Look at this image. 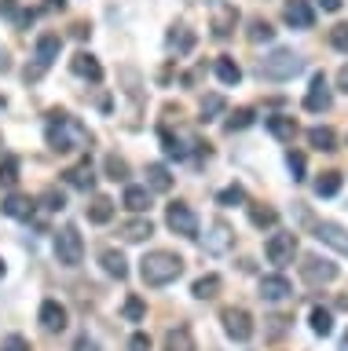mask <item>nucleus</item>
I'll return each mask as SVG.
<instances>
[{"mask_svg":"<svg viewBox=\"0 0 348 351\" xmlns=\"http://www.w3.org/2000/svg\"><path fill=\"white\" fill-rule=\"evenodd\" d=\"M45 139H48V147L56 150V154H73V150H84L92 143L89 128H84L78 117L62 114V110H51V114H48Z\"/></svg>","mask_w":348,"mask_h":351,"instance_id":"obj_1","label":"nucleus"},{"mask_svg":"<svg viewBox=\"0 0 348 351\" xmlns=\"http://www.w3.org/2000/svg\"><path fill=\"white\" fill-rule=\"evenodd\" d=\"M180 274H183V256H176V252H169V249H154L139 260V278H143V285H150V289L176 282Z\"/></svg>","mask_w":348,"mask_h":351,"instance_id":"obj_2","label":"nucleus"},{"mask_svg":"<svg viewBox=\"0 0 348 351\" xmlns=\"http://www.w3.org/2000/svg\"><path fill=\"white\" fill-rule=\"evenodd\" d=\"M260 77H264V81H293V77H297L301 70H304V59L293 48H275L271 55H264V59H260Z\"/></svg>","mask_w":348,"mask_h":351,"instance_id":"obj_3","label":"nucleus"},{"mask_svg":"<svg viewBox=\"0 0 348 351\" xmlns=\"http://www.w3.org/2000/svg\"><path fill=\"white\" fill-rule=\"evenodd\" d=\"M59 51H62V37H59V33H40L37 44H34V59H37V62L26 70V81H37V77L59 59Z\"/></svg>","mask_w":348,"mask_h":351,"instance_id":"obj_4","label":"nucleus"},{"mask_svg":"<svg viewBox=\"0 0 348 351\" xmlns=\"http://www.w3.org/2000/svg\"><path fill=\"white\" fill-rule=\"evenodd\" d=\"M56 260L62 267H78L84 260V238H81L78 227H62L56 234Z\"/></svg>","mask_w":348,"mask_h":351,"instance_id":"obj_5","label":"nucleus"},{"mask_svg":"<svg viewBox=\"0 0 348 351\" xmlns=\"http://www.w3.org/2000/svg\"><path fill=\"white\" fill-rule=\"evenodd\" d=\"M264 256H268V263H275V267H290L293 256H297V234H293V230L271 234L264 241Z\"/></svg>","mask_w":348,"mask_h":351,"instance_id":"obj_6","label":"nucleus"},{"mask_svg":"<svg viewBox=\"0 0 348 351\" xmlns=\"http://www.w3.org/2000/svg\"><path fill=\"white\" fill-rule=\"evenodd\" d=\"M161 147H165L169 158H176V161H187L191 154H202V139L198 136H183V132H169V128H161Z\"/></svg>","mask_w":348,"mask_h":351,"instance_id":"obj_7","label":"nucleus"},{"mask_svg":"<svg viewBox=\"0 0 348 351\" xmlns=\"http://www.w3.org/2000/svg\"><path fill=\"white\" fill-rule=\"evenodd\" d=\"M165 223L172 234H180V238H198V216L191 213V205H183V202H172L165 208Z\"/></svg>","mask_w":348,"mask_h":351,"instance_id":"obj_8","label":"nucleus"},{"mask_svg":"<svg viewBox=\"0 0 348 351\" xmlns=\"http://www.w3.org/2000/svg\"><path fill=\"white\" fill-rule=\"evenodd\" d=\"M301 278L308 282V285H330L337 278V263H330L326 256H304L301 260Z\"/></svg>","mask_w":348,"mask_h":351,"instance_id":"obj_9","label":"nucleus"},{"mask_svg":"<svg viewBox=\"0 0 348 351\" xmlns=\"http://www.w3.org/2000/svg\"><path fill=\"white\" fill-rule=\"evenodd\" d=\"M220 322H224V333L231 337V340H238V344L253 337V318H249L246 307H224Z\"/></svg>","mask_w":348,"mask_h":351,"instance_id":"obj_10","label":"nucleus"},{"mask_svg":"<svg viewBox=\"0 0 348 351\" xmlns=\"http://www.w3.org/2000/svg\"><path fill=\"white\" fill-rule=\"evenodd\" d=\"M330 103H334V95H330V84H326V73H315L308 84V95H304V110L323 114V110H330Z\"/></svg>","mask_w":348,"mask_h":351,"instance_id":"obj_11","label":"nucleus"},{"mask_svg":"<svg viewBox=\"0 0 348 351\" xmlns=\"http://www.w3.org/2000/svg\"><path fill=\"white\" fill-rule=\"evenodd\" d=\"M315 238H319L323 245H330L334 252L348 256V230H345L341 223H334V219H323V223H315Z\"/></svg>","mask_w":348,"mask_h":351,"instance_id":"obj_12","label":"nucleus"},{"mask_svg":"<svg viewBox=\"0 0 348 351\" xmlns=\"http://www.w3.org/2000/svg\"><path fill=\"white\" fill-rule=\"evenodd\" d=\"M282 19H286V26L293 29H312L315 26V11L308 0H286L282 4Z\"/></svg>","mask_w":348,"mask_h":351,"instance_id":"obj_13","label":"nucleus"},{"mask_svg":"<svg viewBox=\"0 0 348 351\" xmlns=\"http://www.w3.org/2000/svg\"><path fill=\"white\" fill-rule=\"evenodd\" d=\"M37 318H40V329H45V333H62L67 322H70L67 307H62L59 300H45V304H40V311H37Z\"/></svg>","mask_w":348,"mask_h":351,"instance_id":"obj_14","label":"nucleus"},{"mask_svg":"<svg viewBox=\"0 0 348 351\" xmlns=\"http://www.w3.org/2000/svg\"><path fill=\"white\" fill-rule=\"evenodd\" d=\"M231 241H235L231 227H227L224 219H213V223H209V234H205V252H213V256H220V252H227V249H231Z\"/></svg>","mask_w":348,"mask_h":351,"instance_id":"obj_15","label":"nucleus"},{"mask_svg":"<svg viewBox=\"0 0 348 351\" xmlns=\"http://www.w3.org/2000/svg\"><path fill=\"white\" fill-rule=\"evenodd\" d=\"M62 180H67L73 191H92L95 186V172H92V161L89 158H81L78 165H70L67 172H62Z\"/></svg>","mask_w":348,"mask_h":351,"instance_id":"obj_16","label":"nucleus"},{"mask_svg":"<svg viewBox=\"0 0 348 351\" xmlns=\"http://www.w3.org/2000/svg\"><path fill=\"white\" fill-rule=\"evenodd\" d=\"M70 70L78 73V77H84V81H92V84H100L103 81V66H100V59L95 55H89V51H78L70 59Z\"/></svg>","mask_w":348,"mask_h":351,"instance_id":"obj_17","label":"nucleus"},{"mask_svg":"<svg viewBox=\"0 0 348 351\" xmlns=\"http://www.w3.org/2000/svg\"><path fill=\"white\" fill-rule=\"evenodd\" d=\"M117 234H121V241H128V245H136V241H147L154 234V223H150L147 216H136V219H125V223L117 227Z\"/></svg>","mask_w":348,"mask_h":351,"instance_id":"obj_18","label":"nucleus"},{"mask_svg":"<svg viewBox=\"0 0 348 351\" xmlns=\"http://www.w3.org/2000/svg\"><path fill=\"white\" fill-rule=\"evenodd\" d=\"M34 208H37V202H34V197H26V194H8L4 202H0V213L12 216V219H30V216H34Z\"/></svg>","mask_w":348,"mask_h":351,"instance_id":"obj_19","label":"nucleus"},{"mask_svg":"<svg viewBox=\"0 0 348 351\" xmlns=\"http://www.w3.org/2000/svg\"><path fill=\"white\" fill-rule=\"evenodd\" d=\"M290 293H293V285L282 278V274H264V278H260V296H264V300H271V304L286 300Z\"/></svg>","mask_w":348,"mask_h":351,"instance_id":"obj_20","label":"nucleus"},{"mask_svg":"<svg viewBox=\"0 0 348 351\" xmlns=\"http://www.w3.org/2000/svg\"><path fill=\"white\" fill-rule=\"evenodd\" d=\"M235 22H238V11H235L231 4H216V15H213V37H216V40L231 37Z\"/></svg>","mask_w":348,"mask_h":351,"instance_id":"obj_21","label":"nucleus"},{"mask_svg":"<svg viewBox=\"0 0 348 351\" xmlns=\"http://www.w3.org/2000/svg\"><path fill=\"white\" fill-rule=\"evenodd\" d=\"M121 205L128 208V213L143 216L147 208H150V191H147V186H136V183H128V186H125V197H121Z\"/></svg>","mask_w":348,"mask_h":351,"instance_id":"obj_22","label":"nucleus"},{"mask_svg":"<svg viewBox=\"0 0 348 351\" xmlns=\"http://www.w3.org/2000/svg\"><path fill=\"white\" fill-rule=\"evenodd\" d=\"M264 125H268L271 136L282 139V143H293V136H297V121L286 117V114H271V117H264Z\"/></svg>","mask_w":348,"mask_h":351,"instance_id":"obj_23","label":"nucleus"},{"mask_svg":"<svg viewBox=\"0 0 348 351\" xmlns=\"http://www.w3.org/2000/svg\"><path fill=\"white\" fill-rule=\"evenodd\" d=\"M213 70H216V81H220V84H227V88L242 81V66H238V62L231 59V55H220Z\"/></svg>","mask_w":348,"mask_h":351,"instance_id":"obj_24","label":"nucleus"},{"mask_svg":"<svg viewBox=\"0 0 348 351\" xmlns=\"http://www.w3.org/2000/svg\"><path fill=\"white\" fill-rule=\"evenodd\" d=\"M308 143H312L315 150L330 154V150H337V132L326 128V125H315V128H308Z\"/></svg>","mask_w":348,"mask_h":351,"instance_id":"obj_25","label":"nucleus"},{"mask_svg":"<svg viewBox=\"0 0 348 351\" xmlns=\"http://www.w3.org/2000/svg\"><path fill=\"white\" fill-rule=\"evenodd\" d=\"M165 351H198V348H194L191 329H187V326L169 329V333H165Z\"/></svg>","mask_w":348,"mask_h":351,"instance_id":"obj_26","label":"nucleus"},{"mask_svg":"<svg viewBox=\"0 0 348 351\" xmlns=\"http://www.w3.org/2000/svg\"><path fill=\"white\" fill-rule=\"evenodd\" d=\"M100 263H103V271L111 274V278H117V282L128 278V263H125V256L117 249H106L103 256H100Z\"/></svg>","mask_w":348,"mask_h":351,"instance_id":"obj_27","label":"nucleus"},{"mask_svg":"<svg viewBox=\"0 0 348 351\" xmlns=\"http://www.w3.org/2000/svg\"><path fill=\"white\" fill-rule=\"evenodd\" d=\"M111 219H114V202L103 194H95L92 205H89V223H111Z\"/></svg>","mask_w":348,"mask_h":351,"instance_id":"obj_28","label":"nucleus"},{"mask_svg":"<svg viewBox=\"0 0 348 351\" xmlns=\"http://www.w3.org/2000/svg\"><path fill=\"white\" fill-rule=\"evenodd\" d=\"M220 285H224V278H220V274H202V278L191 285V293L198 296V300H213V296L220 293Z\"/></svg>","mask_w":348,"mask_h":351,"instance_id":"obj_29","label":"nucleus"},{"mask_svg":"<svg viewBox=\"0 0 348 351\" xmlns=\"http://www.w3.org/2000/svg\"><path fill=\"white\" fill-rule=\"evenodd\" d=\"M172 186V172L165 165H147V191H169Z\"/></svg>","mask_w":348,"mask_h":351,"instance_id":"obj_30","label":"nucleus"},{"mask_svg":"<svg viewBox=\"0 0 348 351\" xmlns=\"http://www.w3.org/2000/svg\"><path fill=\"white\" fill-rule=\"evenodd\" d=\"M249 223L260 227V230L275 227L279 223V213H275V208H268V205H249Z\"/></svg>","mask_w":348,"mask_h":351,"instance_id":"obj_31","label":"nucleus"},{"mask_svg":"<svg viewBox=\"0 0 348 351\" xmlns=\"http://www.w3.org/2000/svg\"><path fill=\"white\" fill-rule=\"evenodd\" d=\"M103 169H106V180H114V183H125L128 180V161L117 158V154H106Z\"/></svg>","mask_w":348,"mask_h":351,"instance_id":"obj_32","label":"nucleus"},{"mask_svg":"<svg viewBox=\"0 0 348 351\" xmlns=\"http://www.w3.org/2000/svg\"><path fill=\"white\" fill-rule=\"evenodd\" d=\"M337 191H341V172H323L319 176V180H315V194H319V197H334Z\"/></svg>","mask_w":348,"mask_h":351,"instance_id":"obj_33","label":"nucleus"},{"mask_svg":"<svg viewBox=\"0 0 348 351\" xmlns=\"http://www.w3.org/2000/svg\"><path fill=\"white\" fill-rule=\"evenodd\" d=\"M308 318H312V329H315L319 337H330V333H334V315L326 311V307H312Z\"/></svg>","mask_w":348,"mask_h":351,"instance_id":"obj_34","label":"nucleus"},{"mask_svg":"<svg viewBox=\"0 0 348 351\" xmlns=\"http://www.w3.org/2000/svg\"><path fill=\"white\" fill-rule=\"evenodd\" d=\"M249 44H268L271 37H275V29H271V22H264V19H253L249 22Z\"/></svg>","mask_w":348,"mask_h":351,"instance_id":"obj_35","label":"nucleus"},{"mask_svg":"<svg viewBox=\"0 0 348 351\" xmlns=\"http://www.w3.org/2000/svg\"><path fill=\"white\" fill-rule=\"evenodd\" d=\"M15 183H19V158L8 154V158L0 161V186H15Z\"/></svg>","mask_w":348,"mask_h":351,"instance_id":"obj_36","label":"nucleus"},{"mask_svg":"<svg viewBox=\"0 0 348 351\" xmlns=\"http://www.w3.org/2000/svg\"><path fill=\"white\" fill-rule=\"evenodd\" d=\"M249 125H253V110L242 106V110H235V114L224 121V132H242V128H249Z\"/></svg>","mask_w":348,"mask_h":351,"instance_id":"obj_37","label":"nucleus"},{"mask_svg":"<svg viewBox=\"0 0 348 351\" xmlns=\"http://www.w3.org/2000/svg\"><path fill=\"white\" fill-rule=\"evenodd\" d=\"M121 315L128 318V322H143V318H147V304L139 300V296H128V300L121 304Z\"/></svg>","mask_w":348,"mask_h":351,"instance_id":"obj_38","label":"nucleus"},{"mask_svg":"<svg viewBox=\"0 0 348 351\" xmlns=\"http://www.w3.org/2000/svg\"><path fill=\"white\" fill-rule=\"evenodd\" d=\"M165 44H169V48H176V51H191V48H194V37H191V33L183 29V26H176V29L169 33Z\"/></svg>","mask_w":348,"mask_h":351,"instance_id":"obj_39","label":"nucleus"},{"mask_svg":"<svg viewBox=\"0 0 348 351\" xmlns=\"http://www.w3.org/2000/svg\"><path fill=\"white\" fill-rule=\"evenodd\" d=\"M40 205H45L48 213H62V208H67V197H62V191H56V186H48V191L40 194Z\"/></svg>","mask_w":348,"mask_h":351,"instance_id":"obj_40","label":"nucleus"},{"mask_svg":"<svg viewBox=\"0 0 348 351\" xmlns=\"http://www.w3.org/2000/svg\"><path fill=\"white\" fill-rule=\"evenodd\" d=\"M216 202H220V205H242L246 202V191L238 183H231V186H224V191L216 194Z\"/></svg>","mask_w":348,"mask_h":351,"instance_id":"obj_41","label":"nucleus"},{"mask_svg":"<svg viewBox=\"0 0 348 351\" xmlns=\"http://www.w3.org/2000/svg\"><path fill=\"white\" fill-rule=\"evenodd\" d=\"M216 114H224V95H205L202 99V121H213Z\"/></svg>","mask_w":348,"mask_h":351,"instance_id":"obj_42","label":"nucleus"},{"mask_svg":"<svg viewBox=\"0 0 348 351\" xmlns=\"http://www.w3.org/2000/svg\"><path fill=\"white\" fill-rule=\"evenodd\" d=\"M286 169H290V176H293V183H301V180H304V154L290 150V154H286Z\"/></svg>","mask_w":348,"mask_h":351,"instance_id":"obj_43","label":"nucleus"},{"mask_svg":"<svg viewBox=\"0 0 348 351\" xmlns=\"http://www.w3.org/2000/svg\"><path fill=\"white\" fill-rule=\"evenodd\" d=\"M330 44L337 51H348V22H337V26L330 29Z\"/></svg>","mask_w":348,"mask_h":351,"instance_id":"obj_44","label":"nucleus"},{"mask_svg":"<svg viewBox=\"0 0 348 351\" xmlns=\"http://www.w3.org/2000/svg\"><path fill=\"white\" fill-rule=\"evenodd\" d=\"M0 351H30V340H26V337H19V333H12V337H4Z\"/></svg>","mask_w":348,"mask_h":351,"instance_id":"obj_45","label":"nucleus"},{"mask_svg":"<svg viewBox=\"0 0 348 351\" xmlns=\"http://www.w3.org/2000/svg\"><path fill=\"white\" fill-rule=\"evenodd\" d=\"M128 351H150V337L147 333H132L128 337Z\"/></svg>","mask_w":348,"mask_h":351,"instance_id":"obj_46","label":"nucleus"},{"mask_svg":"<svg viewBox=\"0 0 348 351\" xmlns=\"http://www.w3.org/2000/svg\"><path fill=\"white\" fill-rule=\"evenodd\" d=\"M0 15H4V19H15V22H19V15H23V11H19V4H15V0H0Z\"/></svg>","mask_w":348,"mask_h":351,"instance_id":"obj_47","label":"nucleus"},{"mask_svg":"<svg viewBox=\"0 0 348 351\" xmlns=\"http://www.w3.org/2000/svg\"><path fill=\"white\" fill-rule=\"evenodd\" d=\"M73 351H100V348H95V340L89 333H81L78 340H73Z\"/></svg>","mask_w":348,"mask_h":351,"instance_id":"obj_48","label":"nucleus"},{"mask_svg":"<svg viewBox=\"0 0 348 351\" xmlns=\"http://www.w3.org/2000/svg\"><path fill=\"white\" fill-rule=\"evenodd\" d=\"M337 88L348 95V66H341V70H337Z\"/></svg>","mask_w":348,"mask_h":351,"instance_id":"obj_49","label":"nucleus"},{"mask_svg":"<svg viewBox=\"0 0 348 351\" xmlns=\"http://www.w3.org/2000/svg\"><path fill=\"white\" fill-rule=\"evenodd\" d=\"M73 37L84 40V37H89V26H84V22H78V26H73Z\"/></svg>","mask_w":348,"mask_h":351,"instance_id":"obj_50","label":"nucleus"},{"mask_svg":"<svg viewBox=\"0 0 348 351\" xmlns=\"http://www.w3.org/2000/svg\"><path fill=\"white\" fill-rule=\"evenodd\" d=\"M323 11H341V0H319Z\"/></svg>","mask_w":348,"mask_h":351,"instance_id":"obj_51","label":"nucleus"},{"mask_svg":"<svg viewBox=\"0 0 348 351\" xmlns=\"http://www.w3.org/2000/svg\"><path fill=\"white\" fill-rule=\"evenodd\" d=\"M67 8V0H48V11H62Z\"/></svg>","mask_w":348,"mask_h":351,"instance_id":"obj_52","label":"nucleus"},{"mask_svg":"<svg viewBox=\"0 0 348 351\" xmlns=\"http://www.w3.org/2000/svg\"><path fill=\"white\" fill-rule=\"evenodd\" d=\"M337 307H341V311H348V296H337Z\"/></svg>","mask_w":348,"mask_h":351,"instance_id":"obj_53","label":"nucleus"},{"mask_svg":"<svg viewBox=\"0 0 348 351\" xmlns=\"http://www.w3.org/2000/svg\"><path fill=\"white\" fill-rule=\"evenodd\" d=\"M4 274H8V267H4V260H0V278H4Z\"/></svg>","mask_w":348,"mask_h":351,"instance_id":"obj_54","label":"nucleus"},{"mask_svg":"<svg viewBox=\"0 0 348 351\" xmlns=\"http://www.w3.org/2000/svg\"><path fill=\"white\" fill-rule=\"evenodd\" d=\"M345 351H348V337H345Z\"/></svg>","mask_w":348,"mask_h":351,"instance_id":"obj_55","label":"nucleus"},{"mask_svg":"<svg viewBox=\"0 0 348 351\" xmlns=\"http://www.w3.org/2000/svg\"><path fill=\"white\" fill-rule=\"evenodd\" d=\"M0 106H4V99H0Z\"/></svg>","mask_w":348,"mask_h":351,"instance_id":"obj_56","label":"nucleus"}]
</instances>
